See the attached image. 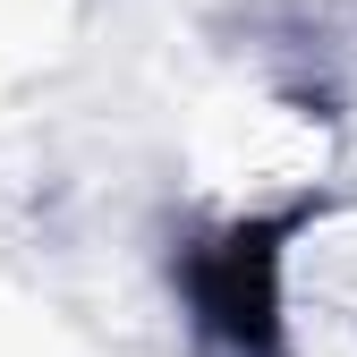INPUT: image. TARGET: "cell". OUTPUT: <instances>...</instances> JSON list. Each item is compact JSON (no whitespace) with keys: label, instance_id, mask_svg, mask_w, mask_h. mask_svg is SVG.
Masks as SVG:
<instances>
[{"label":"cell","instance_id":"obj_1","mask_svg":"<svg viewBox=\"0 0 357 357\" xmlns=\"http://www.w3.org/2000/svg\"><path fill=\"white\" fill-rule=\"evenodd\" d=\"M196 298H204V315L230 340H273V238L264 230L221 238L196 264Z\"/></svg>","mask_w":357,"mask_h":357}]
</instances>
